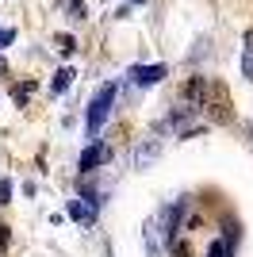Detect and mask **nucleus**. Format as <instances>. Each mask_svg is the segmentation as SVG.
I'll use <instances>...</instances> for the list:
<instances>
[{"label": "nucleus", "instance_id": "obj_1", "mask_svg": "<svg viewBox=\"0 0 253 257\" xmlns=\"http://www.w3.org/2000/svg\"><path fill=\"white\" fill-rule=\"evenodd\" d=\"M111 104H115V85H100V88H96V96H92V104H88V115H84L88 139L100 135V127H104L107 115H111Z\"/></svg>", "mask_w": 253, "mask_h": 257}, {"label": "nucleus", "instance_id": "obj_2", "mask_svg": "<svg viewBox=\"0 0 253 257\" xmlns=\"http://www.w3.org/2000/svg\"><path fill=\"white\" fill-rule=\"evenodd\" d=\"M107 158H111V150H107L104 142H92V146H88V150L81 154V161H77V169H81V173H96V169H100V165H104Z\"/></svg>", "mask_w": 253, "mask_h": 257}, {"label": "nucleus", "instance_id": "obj_3", "mask_svg": "<svg viewBox=\"0 0 253 257\" xmlns=\"http://www.w3.org/2000/svg\"><path fill=\"white\" fill-rule=\"evenodd\" d=\"M69 219H77L81 226H92L96 223V200H92V196H77V200H69Z\"/></svg>", "mask_w": 253, "mask_h": 257}, {"label": "nucleus", "instance_id": "obj_4", "mask_svg": "<svg viewBox=\"0 0 253 257\" xmlns=\"http://www.w3.org/2000/svg\"><path fill=\"white\" fill-rule=\"evenodd\" d=\"M184 211H188V200L180 196L177 204H169V207H165V215H161V219H165V238H169V242L180 234V215H184Z\"/></svg>", "mask_w": 253, "mask_h": 257}, {"label": "nucleus", "instance_id": "obj_5", "mask_svg": "<svg viewBox=\"0 0 253 257\" xmlns=\"http://www.w3.org/2000/svg\"><path fill=\"white\" fill-rule=\"evenodd\" d=\"M165 73H169L165 65H135V69H131V81L142 85V88H150V85H158Z\"/></svg>", "mask_w": 253, "mask_h": 257}, {"label": "nucleus", "instance_id": "obj_6", "mask_svg": "<svg viewBox=\"0 0 253 257\" xmlns=\"http://www.w3.org/2000/svg\"><path fill=\"white\" fill-rule=\"evenodd\" d=\"M158 154H161V146H158V142H146V146L138 142V146H135V154H131V158H135V169H146V165H150L154 158H158Z\"/></svg>", "mask_w": 253, "mask_h": 257}, {"label": "nucleus", "instance_id": "obj_7", "mask_svg": "<svg viewBox=\"0 0 253 257\" xmlns=\"http://www.w3.org/2000/svg\"><path fill=\"white\" fill-rule=\"evenodd\" d=\"M207 257H234V238H230V226H226V234H222L219 242H211Z\"/></svg>", "mask_w": 253, "mask_h": 257}, {"label": "nucleus", "instance_id": "obj_8", "mask_svg": "<svg viewBox=\"0 0 253 257\" xmlns=\"http://www.w3.org/2000/svg\"><path fill=\"white\" fill-rule=\"evenodd\" d=\"M73 69H69V65H62V69H58V73H54V81H50V92H54V96H58V92H65V88H69V85H73Z\"/></svg>", "mask_w": 253, "mask_h": 257}, {"label": "nucleus", "instance_id": "obj_9", "mask_svg": "<svg viewBox=\"0 0 253 257\" xmlns=\"http://www.w3.org/2000/svg\"><path fill=\"white\" fill-rule=\"evenodd\" d=\"M142 238H146V246H150V257H161V242H158V219H150V223H146Z\"/></svg>", "mask_w": 253, "mask_h": 257}, {"label": "nucleus", "instance_id": "obj_10", "mask_svg": "<svg viewBox=\"0 0 253 257\" xmlns=\"http://www.w3.org/2000/svg\"><path fill=\"white\" fill-rule=\"evenodd\" d=\"M65 8H69V20H84L88 16V8H84V0H62Z\"/></svg>", "mask_w": 253, "mask_h": 257}, {"label": "nucleus", "instance_id": "obj_11", "mask_svg": "<svg viewBox=\"0 0 253 257\" xmlns=\"http://www.w3.org/2000/svg\"><path fill=\"white\" fill-rule=\"evenodd\" d=\"M58 50H62L65 58H69V54L77 50V39H73V35H58Z\"/></svg>", "mask_w": 253, "mask_h": 257}, {"label": "nucleus", "instance_id": "obj_12", "mask_svg": "<svg viewBox=\"0 0 253 257\" xmlns=\"http://www.w3.org/2000/svg\"><path fill=\"white\" fill-rule=\"evenodd\" d=\"M31 92H35V85H23V88H12V100H16V104H27V96H31Z\"/></svg>", "mask_w": 253, "mask_h": 257}, {"label": "nucleus", "instance_id": "obj_13", "mask_svg": "<svg viewBox=\"0 0 253 257\" xmlns=\"http://www.w3.org/2000/svg\"><path fill=\"white\" fill-rule=\"evenodd\" d=\"M242 77H245V81H253V54L249 50L242 54Z\"/></svg>", "mask_w": 253, "mask_h": 257}, {"label": "nucleus", "instance_id": "obj_14", "mask_svg": "<svg viewBox=\"0 0 253 257\" xmlns=\"http://www.w3.org/2000/svg\"><path fill=\"white\" fill-rule=\"evenodd\" d=\"M16 43V31H12V27H0V46H12Z\"/></svg>", "mask_w": 253, "mask_h": 257}, {"label": "nucleus", "instance_id": "obj_15", "mask_svg": "<svg viewBox=\"0 0 253 257\" xmlns=\"http://www.w3.org/2000/svg\"><path fill=\"white\" fill-rule=\"evenodd\" d=\"M12 200V181H0V204H8Z\"/></svg>", "mask_w": 253, "mask_h": 257}, {"label": "nucleus", "instance_id": "obj_16", "mask_svg": "<svg viewBox=\"0 0 253 257\" xmlns=\"http://www.w3.org/2000/svg\"><path fill=\"white\" fill-rule=\"evenodd\" d=\"M245 50L253 54V31H245Z\"/></svg>", "mask_w": 253, "mask_h": 257}, {"label": "nucleus", "instance_id": "obj_17", "mask_svg": "<svg viewBox=\"0 0 253 257\" xmlns=\"http://www.w3.org/2000/svg\"><path fill=\"white\" fill-rule=\"evenodd\" d=\"M8 246V230H4V226H0V249Z\"/></svg>", "mask_w": 253, "mask_h": 257}, {"label": "nucleus", "instance_id": "obj_18", "mask_svg": "<svg viewBox=\"0 0 253 257\" xmlns=\"http://www.w3.org/2000/svg\"><path fill=\"white\" fill-rule=\"evenodd\" d=\"M0 73H8V62H4V58H0Z\"/></svg>", "mask_w": 253, "mask_h": 257}, {"label": "nucleus", "instance_id": "obj_19", "mask_svg": "<svg viewBox=\"0 0 253 257\" xmlns=\"http://www.w3.org/2000/svg\"><path fill=\"white\" fill-rule=\"evenodd\" d=\"M135 4H138V0H135Z\"/></svg>", "mask_w": 253, "mask_h": 257}]
</instances>
